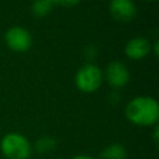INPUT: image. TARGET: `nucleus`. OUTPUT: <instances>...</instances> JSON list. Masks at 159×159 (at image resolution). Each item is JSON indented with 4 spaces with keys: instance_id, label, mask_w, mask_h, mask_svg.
<instances>
[{
    "instance_id": "423d86ee",
    "label": "nucleus",
    "mask_w": 159,
    "mask_h": 159,
    "mask_svg": "<svg viewBox=\"0 0 159 159\" xmlns=\"http://www.w3.org/2000/svg\"><path fill=\"white\" fill-rule=\"evenodd\" d=\"M109 12L116 20L127 22L133 20L137 14V7L133 0H111Z\"/></svg>"
},
{
    "instance_id": "f03ea898",
    "label": "nucleus",
    "mask_w": 159,
    "mask_h": 159,
    "mask_svg": "<svg viewBox=\"0 0 159 159\" xmlns=\"http://www.w3.org/2000/svg\"><path fill=\"white\" fill-rule=\"evenodd\" d=\"M0 149L6 159H29L32 153V147L29 139L16 132L7 133L2 137Z\"/></svg>"
},
{
    "instance_id": "39448f33",
    "label": "nucleus",
    "mask_w": 159,
    "mask_h": 159,
    "mask_svg": "<svg viewBox=\"0 0 159 159\" xmlns=\"http://www.w3.org/2000/svg\"><path fill=\"white\" fill-rule=\"evenodd\" d=\"M104 78L112 87L122 88L129 81V71L123 62L114 61L106 67Z\"/></svg>"
},
{
    "instance_id": "9d476101",
    "label": "nucleus",
    "mask_w": 159,
    "mask_h": 159,
    "mask_svg": "<svg viewBox=\"0 0 159 159\" xmlns=\"http://www.w3.org/2000/svg\"><path fill=\"white\" fill-rule=\"evenodd\" d=\"M52 4H50L47 0H35L32 4V12L37 17L46 16L51 11Z\"/></svg>"
},
{
    "instance_id": "9b49d317",
    "label": "nucleus",
    "mask_w": 159,
    "mask_h": 159,
    "mask_svg": "<svg viewBox=\"0 0 159 159\" xmlns=\"http://www.w3.org/2000/svg\"><path fill=\"white\" fill-rule=\"evenodd\" d=\"M81 0H58L57 4H61V5H65V6H73L76 4H78Z\"/></svg>"
},
{
    "instance_id": "0eeeda50",
    "label": "nucleus",
    "mask_w": 159,
    "mask_h": 159,
    "mask_svg": "<svg viewBox=\"0 0 159 159\" xmlns=\"http://www.w3.org/2000/svg\"><path fill=\"white\" fill-rule=\"evenodd\" d=\"M152 50V45L148 41V39L142 37V36H137L130 39L124 47V53L128 58L132 60H142L145 56L149 55Z\"/></svg>"
},
{
    "instance_id": "ddd939ff",
    "label": "nucleus",
    "mask_w": 159,
    "mask_h": 159,
    "mask_svg": "<svg viewBox=\"0 0 159 159\" xmlns=\"http://www.w3.org/2000/svg\"><path fill=\"white\" fill-rule=\"evenodd\" d=\"M71 159H96V158H93L91 155H87V154H80V155H76Z\"/></svg>"
},
{
    "instance_id": "f257e3e1",
    "label": "nucleus",
    "mask_w": 159,
    "mask_h": 159,
    "mask_svg": "<svg viewBox=\"0 0 159 159\" xmlns=\"http://www.w3.org/2000/svg\"><path fill=\"white\" fill-rule=\"evenodd\" d=\"M127 119L139 127L157 125L159 119V104L155 98L149 96H138L132 98L124 109Z\"/></svg>"
},
{
    "instance_id": "f8f14e48",
    "label": "nucleus",
    "mask_w": 159,
    "mask_h": 159,
    "mask_svg": "<svg viewBox=\"0 0 159 159\" xmlns=\"http://www.w3.org/2000/svg\"><path fill=\"white\" fill-rule=\"evenodd\" d=\"M153 137H154V142H155V143H158V140H159V128H158V125H154Z\"/></svg>"
},
{
    "instance_id": "dca6fc26",
    "label": "nucleus",
    "mask_w": 159,
    "mask_h": 159,
    "mask_svg": "<svg viewBox=\"0 0 159 159\" xmlns=\"http://www.w3.org/2000/svg\"><path fill=\"white\" fill-rule=\"evenodd\" d=\"M148 1H155V0H148Z\"/></svg>"
},
{
    "instance_id": "7ed1b4c3",
    "label": "nucleus",
    "mask_w": 159,
    "mask_h": 159,
    "mask_svg": "<svg viewBox=\"0 0 159 159\" xmlns=\"http://www.w3.org/2000/svg\"><path fill=\"white\" fill-rule=\"evenodd\" d=\"M103 81V73L98 66L94 63L83 65L75 76L76 87L83 93H93L96 92Z\"/></svg>"
},
{
    "instance_id": "2eb2a0df",
    "label": "nucleus",
    "mask_w": 159,
    "mask_h": 159,
    "mask_svg": "<svg viewBox=\"0 0 159 159\" xmlns=\"http://www.w3.org/2000/svg\"><path fill=\"white\" fill-rule=\"evenodd\" d=\"M47 1H48L50 4H57V1H58V0H47Z\"/></svg>"
},
{
    "instance_id": "6e6552de",
    "label": "nucleus",
    "mask_w": 159,
    "mask_h": 159,
    "mask_svg": "<svg viewBox=\"0 0 159 159\" xmlns=\"http://www.w3.org/2000/svg\"><path fill=\"white\" fill-rule=\"evenodd\" d=\"M127 150L122 144L114 143L107 145L99 154V159H125Z\"/></svg>"
},
{
    "instance_id": "1a4fd4ad",
    "label": "nucleus",
    "mask_w": 159,
    "mask_h": 159,
    "mask_svg": "<svg viewBox=\"0 0 159 159\" xmlns=\"http://www.w3.org/2000/svg\"><path fill=\"white\" fill-rule=\"evenodd\" d=\"M55 148H56V140L53 138H51V137H42L35 144V149L41 154L50 153Z\"/></svg>"
},
{
    "instance_id": "4468645a",
    "label": "nucleus",
    "mask_w": 159,
    "mask_h": 159,
    "mask_svg": "<svg viewBox=\"0 0 159 159\" xmlns=\"http://www.w3.org/2000/svg\"><path fill=\"white\" fill-rule=\"evenodd\" d=\"M158 46H159V42H158V40H155V42H154V47H153V51H154L155 56H158Z\"/></svg>"
},
{
    "instance_id": "20e7f679",
    "label": "nucleus",
    "mask_w": 159,
    "mask_h": 159,
    "mask_svg": "<svg viewBox=\"0 0 159 159\" xmlns=\"http://www.w3.org/2000/svg\"><path fill=\"white\" fill-rule=\"evenodd\" d=\"M6 46L15 52H25L31 47L32 36L25 27L14 26L5 32Z\"/></svg>"
}]
</instances>
